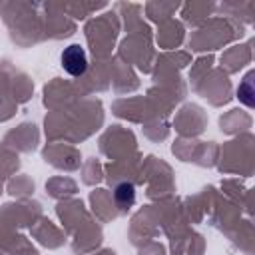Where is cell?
Segmentation results:
<instances>
[{
  "label": "cell",
  "instance_id": "obj_1",
  "mask_svg": "<svg viewBox=\"0 0 255 255\" xmlns=\"http://www.w3.org/2000/svg\"><path fill=\"white\" fill-rule=\"evenodd\" d=\"M60 62H62V68L70 76H82L88 68V56H86V52L80 44H72V46L64 48V52L60 56Z\"/></svg>",
  "mask_w": 255,
  "mask_h": 255
},
{
  "label": "cell",
  "instance_id": "obj_2",
  "mask_svg": "<svg viewBox=\"0 0 255 255\" xmlns=\"http://www.w3.org/2000/svg\"><path fill=\"white\" fill-rule=\"evenodd\" d=\"M114 197H116V203H118L120 209H128V207H131L133 201H135V187H133L131 183L124 181V183H120V185L114 189Z\"/></svg>",
  "mask_w": 255,
  "mask_h": 255
}]
</instances>
